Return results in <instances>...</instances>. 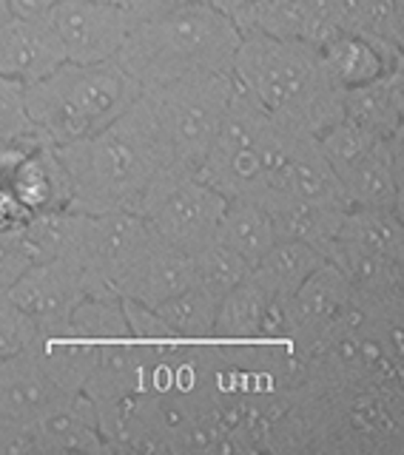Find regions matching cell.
I'll use <instances>...</instances> for the list:
<instances>
[{"label": "cell", "mask_w": 404, "mask_h": 455, "mask_svg": "<svg viewBox=\"0 0 404 455\" xmlns=\"http://www.w3.org/2000/svg\"><path fill=\"white\" fill-rule=\"evenodd\" d=\"M71 182V211L140 213L151 182L177 165L151 103L137 97L106 128L54 148Z\"/></svg>", "instance_id": "cell-1"}, {"label": "cell", "mask_w": 404, "mask_h": 455, "mask_svg": "<svg viewBox=\"0 0 404 455\" xmlns=\"http://www.w3.org/2000/svg\"><path fill=\"white\" fill-rule=\"evenodd\" d=\"M230 77L271 117L322 134L342 117V92L327 80L311 43L245 32Z\"/></svg>", "instance_id": "cell-2"}, {"label": "cell", "mask_w": 404, "mask_h": 455, "mask_svg": "<svg viewBox=\"0 0 404 455\" xmlns=\"http://www.w3.org/2000/svg\"><path fill=\"white\" fill-rule=\"evenodd\" d=\"M242 32L208 0H191L157 20L134 23L117 60L140 89L194 71L230 75Z\"/></svg>", "instance_id": "cell-3"}, {"label": "cell", "mask_w": 404, "mask_h": 455, "mask_svg": "<svg viewBox=\"0 0 404 455\" xmlns=\"http://www.w3.org/2000/svg\"><path fill=\"white\" fill-rule=\"evenodd\" d=\"M140 97V83L117 60L63 63L52 75L26 83V111L46 146L89 137Z\"/></svg>", "instance_id": "cell-4"}, {"label": "cell", "mask_w": 404, "mask_h": 455, "mask_svg": "<svg viewBox=\"0 0 404 455\" xmlns=\"http://www.w3.org/2000/svg\"><path fill=\"white\" fill-rule=\"evenodd\" d=\"M230 92H234V77L211 71H194L140 89L160 120L180 168L197 174L220 132Z\"/></svg>", "instance_id": "cell-5"}, {"label": "cell", "mask_w": 404, "mask_h": 455, "mask_svg": "<svg viewBox=\"0 0 404 455\" xmlns=\"http://www.w3.org/2000/svg\"><path fill=\"white\" fill-rule=\"evenodd\" d=\"M268 120L271 114L234 83L220 132H216L206 160L197 168V177L225 199H256L268 191V171L263 154H259V137H263Z\"/></svg>", "instance_id": "cell-6"}, {"label": "cell", "mask_w": 404, "mask_h": 455, "mask_svg": "<svg viewBox=\"0 0 404 455\" xmlns=\"http://www.w3.org/2000/svg\"><path fill=\"white\" fill-rule=\"evenodd\" d=\"M225 203L228 199L197 174L171 165L151 182L140 205V217L166 245L191 256L214 239Z\"/></svg>", "instance_id": "cell-7"}, {"label": "cell", "mask_w": 404, "mask_h": 455, "mask_svg": "<svg viewBox=\"0 0 404 455\" xmlns=\"http://www.w3.org/2000/svg\"><path fill=\"white\" fill-rule=\"evenodd\" d=\"M157 234L134 211L89 213L85 242L80 253V274L85 296H117L120 276L132 267Z\"/></svg>", "instance_id": "cell-8"}, {"label": "cell", "mask_w": 404, "mask_h": 455, "mask_svg": "<svg viewBox=\"0 0 404 455\" xmlns=\"http://www.w3.org/2000/svg\"><path fill=\"white\" fill-rule=\"evenodd\" d=\"M46 20L61 43L66 63L114 60L134 26L123 4L97 0H57Z\"/></svg>", "instance_id": "cell-9"}, {"label": "cell", "mask_w": 404, "mask_h": 455, "mask_svg": "<svg viewBox=\"0 0 404 455\" xmlns=\"http://www.w3.org/2000/svg\"><path fill=\"white\" fill-rule=\"evenodd\" d=\"M353 307L356 305H353L351 284L325 259L322 267H316L313 274L285 299V305H282L285 333L282 336L291 339L302 350L316 353Z\"/></svg>", "instance_id": "cell-10"}, {"label": "cell", "mask_w": 404, "mask_h": 455, "mask_svg": "<svg viewBox=\"0 0 404 455\" xmlns=\"http://www.w3.org/2000/svg\"><path fill=\"white\" fill-rule=\"evenodd\" d=\"M6 296L37 322V331H49L69 319V313L85 296V284L80 267L71 262H35L18 276Z\"/></svg>", "instance_id": "cell-11"}, {"label": "cell", "mask_w": 404, "mask_h": 455, "mask_svg": "<svg viewBox=\"0 0 404 455\" xmlns=\"http://www.w3.org/2000/svg\"><path fill=\"white\" fill-rule=\"evenodd\" d=\"M237 28L319 46L339 32V0H256L234 20Z\"/></svg>", "instance_id": "cell-12"}, {"label": "cell", "mask_w": 404, "mask_h": 455, "mask_svg": "<svg viewBox=\"0 0 404 455\" xmlns=\"http://www.w3.org/2000/svg\"><path fill=\"white\" fill-rule=\"evenodd\" d=\"M268 188L348 211V199H344L334 165L322 154L316 134L305 132V128H294L291 132L285 156L277 165V171H273Z\"/></svg>", "instance_id": "cell-13"}, {"label": "cell", "mask_w": 404, "mask_h": 455, "mask_svg": "<svg viewBox=\"0 0 404 455\" xmlns=\"http://www.w3.org/2000/svg\"><path fill=\"white\" fill-rule=\"evenodd\" d=\"M348 208L401 211V134L384 137L365 156L336 171Z\"/></svg>", "instance_id": "cell-14"}, {"label": "cell", "mask_w": 404, "mask_h": 455, "mask_svg": "<svg viewBox=\"0 0 404 455\" xmlns=\"http://www.w3.org/2000/svg\"><path fill=\"white\" fill-rule=\"evenodd\" d=\"M66 57L46 18H12L0 28V75L35 83L63 66Z\"/></svg>", "instance_id": "cell-15"}, {"label": "cell", "mask_w": 404, "mask_h": 455, "mask_svg": "<svg viewBox=\"0 0 404 455\" xmlns=\"http://www.w3.org/2000/svg\"><path fill=\"white\" fill-rule=\"evenodd\" d=\"M189 284H191L189 253L166 245V242L157 236L146 248V253L120 276L114 293L125 299V302L157 307L160 302H166L168 296L185 291Z\"/></svg>", "instance_id": "cell-16"}, {"label": "cell", "mask_w": 404, "mask_h": 455, "mask_svg": "<svg viewBox=\"0 0 404 455\" xmlns=\"http://www.w3.org/2000/svg\"><path fill=\"white\" fill-rule=\"evenodd\" d=\"M319 60L327 80L336 85L339 92L356 89L370 80L382 77L387 68H393L401 63V49L382 46V43L362 37L356 32H339L330 35L325 43L316 46Z\"/></svg>", "instance_id": "cell-17"}, {"label": "cell", "mask_w": 404, "mask_h": 455, "mask_svg": "<svg viewBox=\"0 0 404 455\" xmlns=\"http://www.w3.org/2000/svg\"><path fill=\"white\" fill-rule=\"evenodd\" d=\"M282 333V305L251 274L216 302L214 339H277Z\"/></svg>", "instance_id": "cell-18"}, {"label": "cell", "mask_w": 404, "mask_h": 455, "mask_svg": "<svg viewBox=\"0 0 404 455\" xmlns=\"http://www.w3.org/2000/svg\"><path fill=\"white\" fill-rule=\"evenodd\" d=\"M46 455H63V452H85V455H109L111 447L106 444L103 433L97 427V402L92 395L66 393L35 419Z\"/></svg>", "instance_id": "cell-19"}, {"label": "cell", "mask_w": 404, "mask_h": 455, "mask_svg": "<svg viewBox=\"0 0 404 455\" xmlns=\"http://www.w3.org/2000/svg\"><path fill=\"white\" fill-rule=\"evenodd\" d=\"M66 395L28 350L0 359V424L35 421Z\"/></svg>", "instance_id": "cell-20"}, {"label": "cell", "mask_w": 404, "mask_h": 455, "mask_svg": "<svg viewBox=\"0 0 404 455\" xmlns=\"http://www.w3.org/2000/svg\"><path fill=\"white\" fill-rule=\"evenodd\" d=\"M256 199L268 211L277 239L305 242V245L322 251V253L327 251L330 242L336 239L342 213H344L342 208L325 205V203H311V199L282 194L273 188L263 191Z\"/></svg>", "instance_id": "cell-21"}, {"label": "cell", "mask_w": 404, "mask_h": 455, "mask_svg": "<svg viewBox=\"0 0 404 455\" xmlns=\"http://www.w3.org/2000/svg\"><path fill=\"white\" fill-rule=\"evenodd\" d=\"M404 114V71L401 63L382 77L342 92V117H348L379 137L401 134Z\"/></svg>", "instance_id": "cell-22"}, {"label": "cell", "mask_w": 404, "mask_h": 455, "mask_svg": "<svg viewBox=\"0 0 404 455\" xmlns=\"http://www.w3.org/2000/svg\"><path fill=\"white\" fill-rule=\"evenodd\" d=\"M214 239H220L225 248L242 256L248 267H254L265 256V251L277 242L273 225L263 203L254 196H234L222 208V217L216 222Z\"/></svg>", "instance_id": "cell-23"}, {"label": "cell", "mask_w": 404, "mask_h": 455, "mask_svg": "<svg viewBox=\"0 0 404 455\" xmlns=\"http://www.w3.org/2000/svg\"><path fill=\"white\" fill-rule=\"evenodd\" d=\"M322 265H325L322 251L305 245V242L277 239L265 251L263 259L251 267V276L263 284L271 299H277L279 305H285V299Z\"/></svg>", "instance_id": "cell-24"}, {"label": "cell", "mask_w": 404, "mask_h": 455, "mask_svg": "<svg viewBox=\"0 0 404 455\" xmlns=\"http://www.w3.org/2000/svg\"><path fill=\"white\" fill-rule=\"evenodd\" d=\"M336 239L356 248L404 262V225L401 211L393 208H348L342 213Z\"/></svg>", "instance_id": "cell-25"}, {"label": "cell", "mask_w": 404, "mask_h": 455, "mask_svg": "<svg viewBox=\"0 0 404 455\" xmlns=\"http://www.w3.org/2000/svg\"><path fill=\"white\" fill-rule=\"evenodd\" d=\"M49 331H61L66 336H75L83 341H132L128 339V319L123 310L120 296H83L69 313V319L61 327H49Z\"/></svg>", "instance_id": "cell-26"}, {"label": "cell", "mask_w": 404, "mask_h": 455, "mask_svg": "<svg viewBox=\"0 0 404 455\" xmlns=\"http://www.w3.org/2000/svg\"><path fill=\"white\" fill-rule=\"evenodd\" d=\"M339 28L370 37L382 46H404L401 0H339Z\"/></svg>", "instance_id": "cell-27"}, {"label": "cell", "mask_w": 404, "mask_h": 455, "mask_svg": "<svg viewBox=\"0 0 404 455\" xmlns=\"http://www.w3.org/2000/svg\"><path fill=\"white\" fill-rule=\"evenodd\" d=\"M163 319L174 341L185 339H214V319H216V299L189 284L185 291L168 296L166 302L151 307Z\"/></svg>", "instance_id": "cell-28"}, {"label": "cell", "mask_w": 404, "mask_h": 455, "mask_svg": "<svg viewBox=\"0 0 404 455\" xmlns=\"http://www.w3.org/2000/svg\"><path fill=\"white\" fill-rule=\"evenodd\" d=\"M189 259H191V284L214 296L216 302L251 274L248 262L230 248H225L220 239H211L208 245L194 251Z\"/></svg>", "instance_id": "cell-29"}, {"label": "cell", "mask_w": 404, "mask_h": 455, "mask_svg": "<svg viewBox=\"0 0 404 455\" xmlns=\"http://www.w3.org/2000/svg\"><path fill=\"white\" fill-rule=\"evenodd\" d=\"M0 140L40 142L26 111V83L0 75Z\"/></svg>", "instance_id": "cell-30"}, {"label": "cell", "mask_w": 404, "mask_h": 455, "mask_svg": "<svg viewBox=\"0 0 404 455\" xmlns=\"http://www.w3.org/2000/svg\"><path fill=\"white\" fill-rule=\"evenodd\" d=\"M32 265L18 228H0V293H6L23 270Z\"/></svg>", "instance_id": "cell-31"}, {"label": "cell", "mask_w": 404, "mask_h": 455, "mask_svg": "<svg viewBox=\"0 0 404 455\" xmlns=\"http://www.w3.org/2000/svg\"><path fill=\"white\" fill-rule=\"evenodd\" d=\"M0 455H46L37 421L0 424Z\"/></svg>", "instance_id": "cell-32"}, {"label": "cell", "mask_w": 404, "mask_h": 455, "mask_svg": "<svg viewBox=\"0 0 404 455\" xmlns=\"http://www.w3.org/2000/svg\"><path fill=\"white\" fill-rule=\"evenodd\" d=\"M185 4H191V0H123V9L128 12V18L134 23H146V20H157V18H163V14L177 12Z\"/></svg>", "instance_id": "cell-33"}, {"label": "cell", "mask_w": 404, "mask_h": 455, "mask_svg": "<svg viewBox=\"0 0 404 455\" xmlns=\"http://www.w3.org/2000/svg\"><path fill=\"white\" fill-rule=\"evenodd\" d=\"M14 18H46L57 0H6Z\"/></svg>", "instance_id": "cell-34"}, {"label": "cell", "mask_w": 404, "mask_h": 455, "mask_svg": "<svg viewBox=\"0 0 404 455\" xmlns=\"http://www.w3.org/2000/svg\"><path fill=\"white\" fill-rule=\"evenodd\" d=\"M12 18V12H9V4L6 0H0V28H4V23Z\"/></svg>", "instance_id": "cell-35"}, {"label": "cell", "mask_w": 404, "mask_h": 455, "mask_svg": "<svg viewBox=\"0 0 404 455\" xmlns=\"http://www.w3.org/2000/svg\"><path fill=\"white\" fill-rule=\"evenodd\" d=\"M97 4H123V0H97Z\"/></svg>", "instance_id": "cell-36"}, {"label": "cell", "mask_w": 404, "mask_h": 455, "mask_svg": "<svg viewBox=\"0 0 404 455\" xmlns=\"http://www.w3.org/2000/svg\"><path fill=\"white\" fill-rule=\"evenodd\" d=\"M4 146H6V142H4V140H0V148H4Z\"/></svg>", "instance_id": "cell-37"}]
</instances>
